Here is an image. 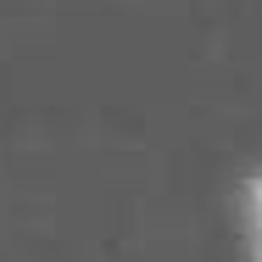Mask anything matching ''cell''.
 <instances>
[{"label":"cell","instance_id":"6da1fadb","mask_svg":"<svg viewBox=\"0 0 262 262\" xmlns=\"http://www.w3.org/2000/svg\"><path fill=\"white\" fill-rule=\"evenodd\" d=\"M246 234H251V257L262 262V167L246 179Z\"/></svg>","mask_w":262,"mask_h":262}]
</instances>
